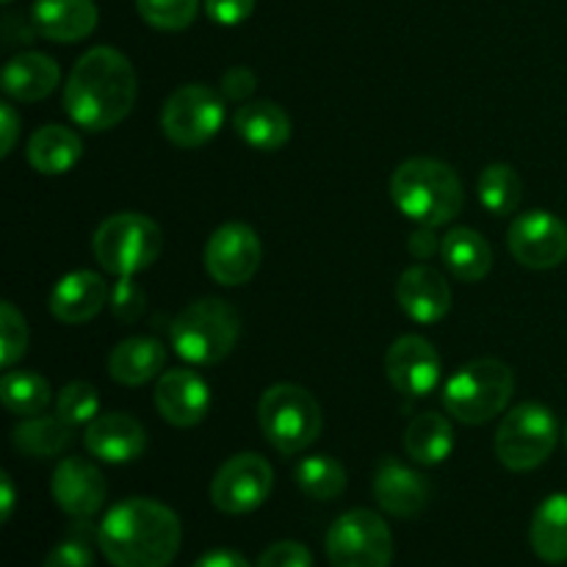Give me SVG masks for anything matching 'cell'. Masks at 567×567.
I'll list each match as a JSON object with an SVG mask.
<instances>
[{
  "mask_svg": "<svg viewBox=\"0 0 567 567\" xmlns=\"http://www.w3.org/2000/svg\"><path fill=\"white\" fill-rule=\"evenodd\" d=\"M136 103V70L116 48L86 50L64 86V111L75 125L100 133L120 125Z\"/></svg>",
  "mask_w": 567,
  "mask_h": 567,
  "instance_id": "6da1fadb",
  "label": "cell"
},
{
  "mask_svg": "<svg viewBox=\"0 0 567 567\" xmlns=\"http://www.w3.org/2000/svg\"><path fill=\"white\" fill-rule=\"evenodd\" d=\"M181 518L153 498H125L105 513L97 546L114 567H169L181 551Z\"/></svg>",
  "mask_w": 567,
  "mask_h": 567,
  "instance_id": "7a4b0ae2",
  "label": "cell"
},
{
  "mask_svg": "<svg viewBox=\"0 0 567 567\" xmlns=\"http://www.w3.org/2000/svg\"><path fill=\"white\" fill-rule=\"evenodd\" d=\"M391 199L410 221L443 227L463 210L465 192L457 172L435 158H410L391 177Z\"/></svg>",
  "mask_w": 567,
  "mask_h": 567,
  "instance_id": "3957f363",
  "label": "cell"
},
{
  "mask_svg": "<svg viewBox=\"0 0 567 567\" xmlns=\"http://www.w3.org/2000/svg\"><path fill=\"white\" fill-rule=\"evenodd\" d=\"M241 336V319L225 299H197L175 316L169 327V343L186 363L216 365L236 349Z\"/></svg>",
  "mask_w": 567,
  "mask_h": 567,
  "instance_id": "277c9868",
  "label": "cell"
},
{
  "mask_svg": "<svg viewBox=\"0 0 567 567\" xmlns=\"http://www.w3.org/2000/svg\"><path fill=\"white\" fill-rule=\"evenodd\" d=\"M513 391V369L496 358H480L449 377L443 385V408L463 424L480 426L507 410Z\"/></svg>",
  "mask_w": 567,
  "mask_h": 567,
  "instance_id": "5b68a950",
  "label": "cell"
},
{
  "mask_svg": "<svg viewBox=\"0 0 567 567\" xmlns=\"http://www.w3.org/2000/svg\"><path fill=\"white\" fill-rule=\"evenodd\" d=\"M258 424L266 441L280 454L291 457L313 446L324 426V415L313 393L305 391L302 385L277 382L260 396Z\"/></svg>",
  "mask_w": 567,
  "mask_h": 567,
  "instance_id": "8992f818",
  "label": "cell"
},
{
  "mask_svg": "<svg viewBox=\"0 0 567 567\" xmlns=\"http://www.w3.org/2000/svg\"><path fill=\"white\" fill-rule=\"evenodd\" d=\"M164 247V233L144 214H114L97 227L92 249L97 264L114 277H133L150 269Z\"/></svg>",
  "mask_w": 567,
  "mask_h": 567,
  "instance_id": "52a82bcc",
  "label": "cell"
},
{
  "mask_svg": "<svg viewBox=\"0 0 567 567\" xmlns=\"http://www.w3.org/2000/svg\"><path fill=\"white\" fill-rule=\"evenodd\" d=\"M559 443V421L546 404L524 402L509 410L496 430L498 463L526 474L546 463Z\"/></svg>",
  "mask_w": 567,
  "mask_h": 567,
  "instance_id": "ba28073f",
  "label": "cell"
},
{
  "mask_svg": "<svg viewBox=\"0 0 567 567\" xmlns=\"http://www.w3.org/2000/svg\"><path fill=\"white\" fill-rule=\"evenodd\" d=\"M324 548L332 567H391L393 535L371 509H349L330 526Z\"/></svg>",
  "mask_w": 567,
  "mask_h": 567,
  "instance_id": "9c48e42d",
  "label": "cell"
},
{
  "mask_svg": "<svg viewBox=\"0 0 567 567\" xmlns=\"http://www.w3.org/2000/svg\"><path fill=\"white\" fill-rule=\"evenodd\" d=\"M221 122H225L221 94L203 83H188V86L172 92L161 111L164 136L183 150L203 147L219 133Z\"/></svg>",
  "mask_w": 567,
  "mask_h": 567,
  "instance_id": "30bf717a",
  "label": "cell"
},
{
  "mask_svg": "<svg viewBox=\"0 0 567 567\" xmlns=\"http://www.w3.org/2000/svg\"><path fill=\"white\" fill-rule=\"evenodd\" d=\"M275 485V471L255 452L236 454L216 471L210 482V502L225 515H247L264 507Z\"/></svg>",
  "mask_w": 567,
  "mask_h": 567,
  "instance_id": "8fae6325",
  "label": "cell"
},
{
  "mask_svg": "<svg viewBox=\"0 0 567 567\" xmlns=\"http://www.w3.org/2000/svg\"><path fill=\"white\" fill-rule=\"evenodd\" d=\"M507 247L526 269H557L567 260V225L548 210H526L509 221Z\"/></svg>",
  "mask_w": 567,
  "mask_h": 567,
  "instance_id": "7c38bea8",
  "label": "cell"
},
{
  "mask_svg": "<svg viewBox=\"0 0 567 567\" xmlns=\"http://www.w3.org/2000/svg\"><path fill=\"white\" fill-rule=\"evenodd\" d=\"M264 260L258 233L244 221H227L210 233L205 244V269L219 286H244L252 280Z\"/></svg>",
  "mask_w": 567,
  "mask_h": 567,
  "instance_id": "4fadbf2b",
  "label": "cell"
},
{
  "mask_svg": "<svg viewBox=\"0 0 567 567\" xmlns=\"http://www.w3.org/2000/svg\"><path fill=\"white\" fill-rule=\"evenodd\" d=\"M385 371L391 385L410 399H424L441 385L443 363L437 349L421 336H402L385 354Z\"/></svg>",
  "mask_w": 567,
  "mask_h": 567,
  "instance_id": "5bb4252c",
  "label": "cell"
},
{
  "mask_svg": "<svg viewBox=\"0 0 567 567\" xmlns=\"http://www.w3.org/2000/svg\"><path fill=\"white\" fill-rule=\"evenodd\" d=\"M153 402L166 424L188 430V426L203 424V419L208 415V382L192 369H169L155 380Z\"/></svg>",
  "mask_w": 567,
  "mask_h": 567,
  "instance_id": "9a60e30c",
  "label": "cell"
},
{
  "mask_svg": "<svg viewBox=\"0 0 567 567\" xmlns=\"http://www.w3.org/2000/svg\"><path fill=\"white\" fill-rule=\"evenodd\" d=\"M55 504L61 513L72 518H92L103 509L109 485H105L103 471L83 457H66L55 465L53 482H50Z\"/></svg>",
  "mask_w": 567,
  "mask_h": 567,
  "instance_id": "2e32d148",
  "label": "cell"
},
{
  "mask_svg": "<svg viewBox=\"0 0 567 567\" xmlns=\"http://www.w3.org/2000/svg\"><path fill=\"white\" fill-rule=\"evenodd\" d=\"M396 302L419 324H437L452 310V288L432 266H410L396 282Z\"/></svg>",
  "mask_w": 567,
  "mask_h": 567,
  "instance_id": "e0dca14e",
  "label": "cell"
},
{
  "mask_svg": "<svg viewBox=\"0 0 567 567\" xmlns=\"http://www.w3.org/2000/svg\"><path fill=\"white\" fill-rule=\"evenodd\" d=\"M83 446L89 449L92 457L103 460V463L125 465L142 457L144 449H147V432L127 413L97 415L92 424H86Z\"/></svg>",
  "mask_w": 567,
  "mask_h": 567,
  "instance_id": "ac0fdd59",
  "label": "cell"
},
{
  "mask_svg": "<svg viewBox=\"0 0 567 567\" xmlns=\"http://www.w3.org/2000/svg\"><path fill=\"white\" fill-rule=\"evenodd\" d=\"M109 299L111 286L105 282L103 275L78 269L61 277L53 286V291H50V313L61 324H83V321H92L109 305Z\"/></svg>",
  "mask_w": 567,
  "mask_h": 567,
  "instance_id": "d6986e66",
  "label": "cell"
},
{
  "mask_svg": "<svg viewBox=\"0 0 567 567\" xmlns=\"http://www.w3.org/2000/svg\"><path fill=\"white\" fill-rule=\"evenodd\" d=\"M430 480L419 471L408 468L399 460L385 457L374 474V498L388 515L415 518L430 504Z\"/></svg>",
  "mask_w": 567,
  "mask_h": 567,
  "instance_id": "ffe728a7",
  "label": "cell"
},
{
  "mask_svg": "<svg viewBox=\"0 0 567 567\" xmlns=\"http://www.w3.org/2000/svg\"><path fill=\"white\" fill-rule=\"evenodd\" d=\"M37 33L50 42H81L97 28L94 0H37L31 9Z\"/></svg>",
  "mask_w": 567,
  "mask_h": 567,
  "instance_id": "44dd1931",
  "label": "cell"
},
{
  "mask_svg": "<svg viewBox=\"0 0 567 567\" xmlns=\"http://www.w3.org/2000/svg\"><path fill=\"white\" fill-rule=\"evenodd\" d=\"M233 127L241 142L260 153H275L291 138V116L271 100H249L238 105Z\"/></svg>",
  "mask_w": 567,
  "mask_h": 567,
  "instance_id": "7402d4cb",
  "label": "cell"
},
{
  "mask_svg": "<svg viewBox=\"0 0 567 567\" xmlns=\"http://www.w3.org/2000/svg\"><path fill=\"white\" fill-rule=\"evenodd\" d=\"M166 347L158 338L133 336L116 343L109 354V374L120 385L136 388L147 385L155 377L164 374Z\"/></svg>",
  "mask_w": 567,
  "mask_h": 567,
  "instance_id": "603a6c76",
  "label": "cell"
},
{
  "mask_svg": "<svg viewBox=\"0 0 567 567\" xmlns=\"http://www.w3.org/2000/svg\"><path fill=\"white\" fill-rule=\"evenodd\" d=\"M61 81V66L44 53H17L3 66V92L20 103H37L53 94Z\"/></svg>",
  "mask_w": 567,
  "mask_h": 567,
  "instance_id": "cb8c5ba5",
  "label": "cell"
},
{
  "mask_svg": "<svg viewBox=\"0 0 567 567\" xmlns=\"http://www.w3.org/2000/svg\"><path fill=\"white\" fill-rule=\"evenodd\" d=\"M446 269L463 282H480L493 269V249L474 227H452L441 241Z\"/></svg>",
  "mask_w": 567,
  "mask_h": 567,
  "instance_id": "d4e9b609",
  "label": "cell"
},
{
  "mask_svg": "<svg viewBox=\"0 0 567 567\" xmlns=\"http://www.w3.org/2000/svg\"><path fill=\"white\" fill-rule=\"evenodd\" d=\"M81 136L66 125H44L28 138V164L39 175H64L81 161Z\"/></svg>",
  "mask_w": 567,
  "mask_h": 567,
  "instance_id": "484cf974",
  "label": "cell"
},
{
  "mask_svg": "<svg viewBox=\"0 0 567 567\" xmlns=\"http://www.w3.org/2000/svg\"><path fill=\"white\" fill-rule=\"evenodd\" d=\"M529 543L543 563H567V493H554L537 507L529 526Z\"/></svg>",
  "mask_w": 567,
  "mask_h": 567,
  "instance_id": "4316f807",
  "label": "cell"
},
{
  "mask_svg": "<svg viewBox=\"0 0 567 567\" xmlns=\"http://www.w3.org/2000/svg\"><path fill=\"white\" fill-rule=\"evenodd\" d=\"M404 449L419 465L446 463L454 449L452 421L441 413H421L404 430Z\"/></svg>",
  "mask_w": 567,
  "mask_h": 567,
  "instance_id": "83f0119b",
  "label": "cell"
},
{
  "mask_svg": "<svg viewBox=\"0 0 567 567\" xmlns=\"http://www.w3.org/2000/svg\"><path fill=\"white\" fill-rule=\"evenodd\" d=\"M11 443L25 457H59L72 443V426L59 415H28L14 426Z\"/></svg>",
  "mask_w": 567,
  "mask_h": 567,
  "instance_id": "f1b7e54d",
  "label": "cell"
},
{
  "mask_svg": "<svg viewBox=\"0 0 567 567\" xmlns=\"http://www.w3.org/2000/svg\"><path fill=\"white\" fill-rule=\"evenodd\" d=\"M293 480H297L299 491L316 502H332L347 491V468L327 454L299 460L293 468Z\"/></svg>",
  "mask_w": 567,
  "mask_h": 567,
  "instance_id": "f546056e",
  "label": "cell"
},
{
  "mask_svg": "<svg viewBox=\"0 0 567 567\" xmlns=\"http://www.w3.org/2000/svg\"><path fill=\"white\" fill-rule=\"evenodd\" d=\"M0 402L14 415H39L50 404V382L37 371H6L0 380Z\"/></svg>",
  "mask_w": 567,
  "mask_h": 567,
  "instance_id": "4dcf8cb0",
  "label": "cell"
},
{
  "mask_svg": "<svg viewBox=\"0 0 567 567\" xmlns=\"http://www.w3.org/2000/svg\"><path fill=\"white\" fill-rule=\"evenodd\" d=\"M476 194L493 216H509L518 210L520 199H524V183L509 164H491L482 169Z\"/></svg>",
  "mask_w": 567,
  "mask_h": 567,
  "instance_id": "1f68e13d",
  "label": "cell"
},
{
  "mask_svg": "<svg viewBox=\"0 0 567 567\" xmlns=\"http://www.w3.org/2000/svg\"><path fill=\"white\" fill-rule=\"evenodd\" d=\"M100 413V396L97 388L89 385V382H70L59 391L55 399V415L61 421H66L70 426L92 424Z\"/></svg>",
  "mask_w": 567,
  "mask_h": 567,
  "instance_id": "d6a6232c",
  "label": "cell"
},
{
  "mask_svg": "<svg viewBox=\"0 0 567 567\" xmlns=\"http://www.w3.org/2000/svg\"><path fill=\"white\" fill-rule=\"evenodd\" d=\"M136 9L158 31H183L197 17L199 0H136Z\"/></svg>",
  "mask_w": 567,
  "mask_h": 567,
  "instance_id": "836d02e7",
  "label": "cell"
},
{
  "mask_svg": "<svg viewBox=\"0 0 567 567\" xmlns=\"http://www.w3.org/2000/svg\"><path fill=\"white\" fill-rule=\"evenodd\" d=\"M28 352V324L25 316L14 308V302L0 305V365L11 369Z\"/></svg>",
  "mask_w": 567,
  "mask_h": 567,
  "instance_id": "e575fe53",
  "label": "cell"
},
{
  "mask_svg": "<svg viewBox=\"0 0 567 567\" xmlns=\"http://www.w3.org/2000/svg\"><path fill=\"white\" fill-rule=\"evenodd\" d=\"M111 313L120 321L131 324V321H138L144 313V305H147V297H144L142 286L133 282V277H120V280L111 286Z\"/></svg>",
  "mask_w": 567,
  "mask_h": 567,
  "instance_id": "d590c367",
  "label": "cell"
},
{
  "mask_svg": "<svg viewBox=\"0 0 567 567\" xmlns=\"http://www.w3.org/2000/svg\"><path fill=\"white\" fill-rule=\"evenodd\" d=\"M255 567H313V554L297 540H280L266 548Z\"/></svg>",
  "mask_w": 567,
  "mask_h": 567,
  "instance_id": "8d00e7d4",
  "label": "cell"
},
{
  "mask_svg": "<svg viewBox=\"0 0 567 567\" xmlns=\"http://www.w3.org/2000/svg\"><path fill=\"white\" fill-rule=\"evenodd\" d=\"M92 548L83 537H66L53 548L42 567H92Z\"/></svg>",
  "mask_w": 567,
  "mask_h": 567,
  "instance_id": "74e56055",
  "label": "cell"
},
{
  "mask_svg": "<svg viewBox=\"0 0 567 567\" xmlns=\"http://www.w3.org/2000/svg\"><path fill=\"white\" fill-rule=\"evenodd\" d=\"M255 89H258V75H255L249 66H230V70L221 75V94H225L230 103H249Z\"/></svg>",
  "mask_w": 567,
  "mask_h": 567,
  "instance_id": "f35d334b",
  "label": "cell"
},
{
  "mask_svg": "<svg viewBox=\"0 0 567 567\" xmlns=\"http://www.w3.org/2000/svg\"><path fill=\"white\" fill-rule=\"evenodd\" d=\"M255 11V0H205V14L216 22V25H241L249 20Z\"/></svg>",
  "mask_w": 567,
  "mask_h": 567,
  "instance_id": "ab89813d",
  "label": "cell"
},
{
  "mask_svg": "<svg viewBox=\"0 0 567 567\" xmlns=\"http://www.w3.org/2000/svg\"><path fill=\"white\" fill-rule=\"evenodd\" d=\"M441 241L443 238L435 236V227L419 225V230L410 233L408 249L415 260H430L432 255L441 252Z\"/></svg>",
  "mask_w": 567,
  "mask_h": 567,
  "instance_id": "60d3db41",
  "label": "cell"
},
{
  "mask_svg": "<svg viewBox=\"0 0 567 567\" xmlns=\"http://www.w3.org/2000/svg\"><path fill=\"white\" fill-rule=\"evenodd\" d=\"M17 136H20V116H17L14 105L3 103L0 105V155L9 158L14 150Z\"/></svg>",
  "mask_w": 567,
  "mask_h": 567,
  "instance_id": "b9f144b4",
  "label": "cell"
},
{
  "mask_svg": "<svg viewBox=\"0 0 567 567\" xmlns=\"http://www.w3.org/2000/svg\"><path fill=\"white\" fill-rule=\"evenodd\" d=\"M192 567H252V565H249L238 551L219 548V551H208L205 557H199Z\"/></svg>",
  "mask_w": 567,
  "mask_h": 567,
  "instance_id": "7bdbcfd3",
  "label": "cell"
},
{
  "mask_svg": "<svg viewBox=\"0 0 567 567\" xmlns=\"http://www.w3.org/2000/svg\"><path fill=\"white\" fill-rule=\"evenodd\" d=\"M14 482H11L9 474H0V518H3V524L11 518V513H14Z\"/></svg>",
  "mask_w": 567,
  "mask_h": 567,
  "instance_id": "ee69618b",
  "label": "cell"
},
{
  "mask_svg": "<svg viewBox=\"0 0 567 567\" xmlns=\"http://www.w3.org/2000/svg\"><path fill=\"white\" fill-rule=\"evenodd\" d=\"M563 441H565V452H567V426H565V435H563Z\"/></svg>",
  "mask_w": 567,
  "mask_h": 567,
  "instance_id": "f6af8a7d",
  "label": "cell"
},
{
  "mask_svg": "<svg viewBox=\"0 0 567 567\" xmlns=\"http://www.w3.org/2000/svg\"><path fill=\"white\" fill-rule=\"evenodd\" d=\"M3 3H11V0H3Z\"/></svg>",
  "mask_w": 567,
  "mask_h": 567,
  "instance_id": "bcb514c9",
  "label": "cell"
}]
</instances>
